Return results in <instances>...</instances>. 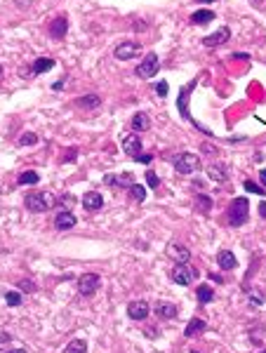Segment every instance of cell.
I'll list each match as a JSON object with an SVG mask.
<instances>
[{
    "instance_id": "d590c367",
    "label": "cell",
    "mask_w": 266,
    "mask_h": 353,
    "mask_svg": "<svg viewBox=\"0 0 266 353\" xmlns=\"http://www.w3.org/2000/svg\"><path fill=\"white\" fill-rule=\"evenodd\" d=\"M259 179H261V184L266 186V169H261V172H259Z\"/></svg>"
},
{
    "instance_id": "603a6c76",
    "label": "cell",
    "mask_w": 266,
    "mask_h": 353,
    "mask_svg": "<svg viewBox=\"0 0 266 353\" xmlns=\"http://www.w3.org/2000/svg\"><path fill=\"white\" fill-rule=\"evenodd\" d=\"M31 69H33V73H36V76H38V73H45V71L55 69V59H50V57H45V59H38V62L31 66Z\"/></svg>"
},
{
    "instance_id": "44dd1931",
    "label": "cell",
    "mask_w": 266,
    "mask_h": 353,
    "mask_svg": "<svg viewBox=\"0 0 266 353\" xmlns=\"http://www.w3.org/2000/svg\"><path fill=\"white\" fill-rule=\"evenodd\" d=\"M212 19H214V12H212V10H198V12L191 15V22L198 24V26H203V24L212 22Z\"/></svg>"
},
{
    "instance_id": "30bf717a",
    "label": "cell",
    "mask_w": 266,
    "mask_h": 353,
    "mask_svg": "<svg viewBox=\"0 0 266 353\" xmlns=\"http://www.w3.org/2000/svg\"><path fill=\"white\" fill-rule=\"evenodd\" d=\"M149 304L146 301H130L127 304V315L132 318V320H146V315H149Z\"/></svg>"
},
{
    "instance_id": "6da1fadb",
    "label": "cell",
    "mask_w": 266,
    "mask_h": 353,
    "mask_svg": "<svg viewBox=\"0 0 266 353\" xmlns=\"http://www.w3.org/2000/svg\"><path fill=\"white\" fill-rule=\"evenodd\" d=\"M250 217V200L247 198H235L228 208V224L231 226H243Z\"/></svg>"
},
{
    "instance_id": "7a4b0ae2",
    "label": "cell",
    "mask_w": 266,
    "mask_h": 353,
    "mask_svg": "<svg viewBox=\"0 0 266 353\" xmlns=\"http://www.w3.org/2000/svg\"><path fill=\"white\" fill-rule=\"evenodd\" d=\"M172 165H174V169L179 172V174H193L198 167H200V160H198V155H193V153H177L172 158Z\"/></svg>"
},
{
    "instance_id": "d6986e66",
    "label": "cell",
    "mask_w": 266,
    "mask_h": 353,
    "mask_svg": "<svg viewBox=\"0 0 266 353\" xmlns=\"http://www.w3.org/2000/svg\"><path fill=\"white\" fill-rule=\"evenodd\" d=\"M76 106H78V108H85V111H90V108L102 106V99H99L97 94H85V97H78V99H76Z\"/></svg>"
},
{
    "instance_id": "9c48e42d",
    "label": "cell",
    "mask_w": 266,
    "mask_h": 353,
    "mask_svg": "<svg viewBox=\"0 0 266 353\" xmlns=\"http://www.w3.org/2000/svg\"><path fill=\"white\" fill-rule=\"evenodd\" d=\"M123 151H125L127 155H132V158H137V155L141 153V139L137 132H132V134H125L123 137Z\"/></svg>"
},
{
    "instance_id": "cb8c5ba5",
    "label": "cell",
    "mask_w": 266,
    "mask_h": 353,
    "mask_svg": "<svg viewBox=\"0 0 266 353\" xmlns=\"http://www.w3.org/2000/svg\"><path fill=\"white\" fill-rule=\"evenodd\" d=\"M193 208H196L198 212H210V210H212V198H210V196H203V193H200V196L193 200Z\"/></svg>"
},
{
    "instance_id": "ffe728a7",
    "label": "cell",
    "mask_w": 266,
    "mask_h": 353,
    "mask_svg": "<svg viewBox=\"0 0 266 353\" xmlns=\"http://www.w3.org/2000/svg\"><path fill=\"white\" fill-rule=\"evenodd\" d=\"M151 127V118L146 113H134L132 115V130L134 132H144V130H149Z\"/></svg>"
},
{
    "instance_id": "7402d4cb",
    "label": "cell",
    "mask_w": 266,
    "mask_h": 353,
    "mask_svg": "<svg viewBox=\"0 0 266 353\" xmlns=\"http://www.w3.org/2000/svg\"><path fill=\"white\" fill-rule=\"evenodd\" d=\"M40 182V174L38 172H33V169H26V172H22L19 174V184L22 186H33Z\"/></svg>"
},
{
    "instance_id": "f1b7e54d",
    "label": "cell",
    "mask_w": 266,
    "mask_h": 353,
    "mask_svg": "<svg viewBox=\"0 0 266 353\" xmlns=\"http://www.w3.org/2000/svg\"><path fill=\"white\" fill-rule=\"evenodd\" d=\"M19 144L22 146H36L38 144V134H36V132H24L22 137H19Z\"/></svg>"
},
{
    "instance_id": "2e32d148",
    "label": "cell",
    "mask_w": 266,
    "mask_h": 353,
    "mask_svg": "<svg viewBox=\"0 0 266 353\" xmlns=\"http://www.w3.org/2000/svg\"><path fill=\"white\" fill-rule=\"evenodd\" d=\"M66 31H69V22H66L64 17H57L55 22L50 24V36L55 40H62L64 36H66Z\"/></svg>"
},
{
    "instance_id": "4fadbf2b",
    "label": "cell",
    "mask_w": 266,
    "mask_h": 353,
    "mask_svg": "<svg viewBox=\"0 0 266 353\" xmlns=\"http://www.w3.org/2000/svg\"><path fill=\"white\" fill-rule=\"evenodd\" d=\"M78 224V219H76V215L73 212H69V210H62V212H57V217H55V226L59 231H69V229H73Z\"/></svg>"
},
{
    "instance_id": "e0dca14e",
    "label": "cell",
    "mask_w": 266,
    "mask_h": 353,
    "mask_svg": "<svg viewBox=\"0 0 266 353\" xmlns=\"http://www.w3.org/2000/svg\"><path fill=\"white\" fill-rule=\"evenodd\" d=\"M156 315L158 318H163V320H170V318H174L177 315V306L174 304H170V301H156Z\"/></svg>"
},
{
    "instance_id": "5b68a950",
    "label": "cell",
    "mask_w": 266,
    "mask_h": 353,
    "mask_svg": "<svg viewBox=\"0 0 266 353\" xmlns=\"http://www.w3.org/2000/svg\"><path fill=\"white\" fill-rule=\"evenodd\" d=\"M165 254L170 257V259H174L177 264H188V259H191V252H188V247L179 245V243H167V247H165Z\"/></svg>"
},
{
    "instance_id": "7c38bea8",
    "label": "cell",
    "mask_w": 266,
    "mask_h": 353,
    "mask_svg": "<svg viewBox=\"0 0 266 353\" xmlns=\"http://www.w3.org/2000/svg\"><path fill=\"white\" fill-rule=\"evenodd\" d=\"M228 38H231V29L221 26L217 33H212V36H205V38H203V45H205V47H217V45H224Z\"/></svg>"
},
{
    "instance_id": "9a60e30c",
    "label": "cell",
    "mask_w": 266,
    "mask_h": 353,
    "mask_svg": "<svg viewBox=\"0 0 266 353\" xmlns=\"http://www.w3.org/2000/svg\"><path fill=\"white\" fill-rule=\"evenodd\" d=\"M217 264H219V269L224 271H233L238 266V259H235V254L231 250H219L217 252Z\"/></svg>"
},
{
    "instance_id": "5bb4252c",
    "label": "cell",
    "mask_w": 266,
    "mask_h": 353,
    "mask_svg": "<svg viewBox=\"0 0 266 353\" xmlns=\"http://www.w3.org/2000/svg\"><path fill=\"white\" fill-rule=\"evenodd\" d=\"M207 176H210L212 182H217V184H224L228 179V167L224 162H212L210 167H207Z\"/></svg>"
},
{
    "instance_id": "4316f807",
    "label": "cell",
    "mask_w": 266,
    "mask_h": 353,
    "mask_svg": "<svg viewBox=\"0 0 266 353\" xmlns=\"http://www.w3.org/2000/svg\"><path fill=\"white\" fill-rule=\"evenodd\" d=\"M130 198H132L134 203H144V200H146V189L139 184H132L130 186Z\"/></svg>"
},
{
    "instance_id": "277c9868",
    "label": "cell",
    "mask_w": 266,
    "mask_h": 353,
    "mask_svg": "<svg viewBox=\"0 0 266 353\" xmlns=\"http://www.w3.org/2000/svg\"><path fill=\"white\" fill-rule=\"evenodd\" d=\"M99 285H102V278L97 273H85V276L78 278V292L83 297H92L94 292L99 290Z\"/></svg>"
},
{
    "instance_id": "d4e9b609",
    "label": "cell",
    "mask_w": 266,
    "mask_h": 353,
    "mask_svg": "<svg viewBox=\"0 0 266 353\" xmlns=\"http://www.w3.org/2000/svg\"><path fill=\"white\" fill-rule=\"evenodd\" d=\"M64 351L66 353H83V351H87V341L85 339H71Z\"/></svg>"
},
{
    "instance_id": "ac0fdd59",
    "label": "cell",
    "mask_w": 266,
    "mask_h": 353,
    "mask_svg": "<svg viewBox=\"0 0 266 353\" xmlns=\"http://www.w3.org/2000/svg\"><path fill=\"white\" fill-rule=\"evenodd\" d=\"M203 330H205V320H200V318H191L188 325H186V330H184V337H186V339L198 337Z\"/></svg>"
},
{
    "instance_id": "1f68e13d",
    "label": "cell",
    "mask_w": 266,
    "mask_h": 353,
    "mask_svg": "<svg viewBox=\"0 0 266 353\" xmlns=\"http://www.w3.org/2000/svg\"><path fill=\"white\" fill-rule=\"evenodd\" d=\"M250 337H252V344H254V346H261V344H264V339H261V330H259V327L250 332Z\"/></svg>"
},
{
    "instance_id": "52a82bcc",
    "label": "cell",
    "mask_w": 266,
    "mask_h": 353,
    "mask_svg": "<svg viewBox=\"0 0 266 353\" xmlns=\"http://www.w3.org/2000/svg\"><path fill=\"white\" fill-rule=\"evenodd\" d=\"M170 278L177 285H191L193 278H196V269H186V264H177L172 269V273H170Z\"/></svg>"
},
{
    "instance_id": "83f0119b",
    "label": "cell",
    "mask_w": 266,
    "mask_h": 353,
    "mask_svg": "<svg viewBox=\"0 0 266 353\" xmlns=\"http://www.w3.org/2000/svg\"><path fill=\"white\" fill-rule=\"evenodd\" d=\"M5 301H8L10 306H19L24 301V294H19L17 290H10V292H5Z\"/></svg>"
},
{
    "instance_id": "8d00e7d4",
    "label": "cell",
    "mask_w": 266,
    "mask_h": 353,
    "mask_svg": "<svg viewBox=\"0 0 266 353\" xmlns=\"http://www.w3.org/2000/svg\"><path fill=\"white\" fill-rule=\"evenodd\" d=\"M200 3H214V0H200Z\"/></svg>"
},
{
    "instance_id": "8fae6325",
    "label": "cell",
    "mask_w": 266,
    "mask_h": 353,
    "mask_svg": "<svg viewBox=\"0 0 266 353\" xmlns=\"http://www.w3.org/2000/svg\"><path fill=\"white\" fill-rule=\"evenodd\" d=\"M80 203H83V208L90 210V212H97V210H102L104 208V198H102V193H97V191H87L83 198H80Z\"/></svg>"
},
{
    "instance_id": "484cf974",
    "label": "cell",
    "mask_w": 266,
    "mask_h": 353,
    "mask_svg": "<svg viewBox=\"0 0 266 353\" xmlns=\"http://www.w3.org/2000/svg\"><path fill=\"white\" fill-rule=\"evenodd\" d=\"M212 299H214V290L207 287V285H200V287H198V301H200V304H210Z\"/></svg>"
},
{
    "instance_id": "3957f363",
    "label": "cell",
    "mask_w": 266,
    "mask_h": 353,
    "mask_svg": "<svg viewBox=\"0 0 266 353\" xmlns=\"http://www.w3.org/2000/svg\"><path fill=\"white\" fill-rule=\"evenodd\" d=\"M52 193H43V191H38V193H31V196H26V208L31 210V212H47V210L52 208Z\"/></svg>"
},
{
    "instance_id": "8992f818",
    "label": "cell",
    "mask_w": 266,
    "mask_h": 353,
    "mask_svg": "<svg viewBox=\"0 0 266 353\" xmlns=\"http://www.w3.org/2000/svg\"><path fill=\"white\" fill-rule=\"evenodd\" d=\"M141 47L137 45V43H132V40H125V43H120V45L113 50V57L116 59H120V62H127V59H134L137 54H139Z\"/></svg>"
},
{
    "instance_id": "4dcf8cb0",
    "label": "cell",
    "mask_w": 266,
    "mask_h": 353,
    "mask_svg": "<svg viewBox=\"0 0 266 353\" xmlns=\"http://www.w3.org/2000/svg\"><path fill=\"white\" fill-rule=\"evenodd\" d=\"M19 287H22L24 292H33V290H36V283L29 280V278H24V280H19Z\"/></svg>"
},
{
    "instance_id": "e575fe53",
    "label": "cell",
    "mask_w": 266,
    "mask_h": 353,
    "mask_svg": "<svg viewBox=\"0 0 266 353\" xmlns=\"http://www.w3.org/2000/svg\"><path fill=\"white\" fill-rule=\"evenodd\" d=\"M259 215L266 219V203H261V205H259Z\"/></svg>"
},
{
    "instance_id": "ba28073f",
    "label": "cell",
    "mask_w": 266,
    "mask_h": 353,
    "mask_svg": "<svg viewBox=\"0 0 266 353\" xmlns=\"http://www.w3.org/2000/svg\"><path fill=\"white\" fill-rule=\"evenodd\" d=\"M158 71V57L153 52H149L144 57V62L137 66V76L139 78H153Z\"/></svg>"
},
{
    "instance_id": "d6a6232c",
    "label": "cell",
    "mask_w": 266,
    "mask_h": 353,
    "mask_svg": "<svg viewBox=\"0 0 266 353\" xmlns=\"http://www.w3.org/2000/svg\"><path fill=\"white\" fill-rule=\"evenodd\" d=\"M245 189H247V191H250V193H264V189H259L257 184H252L250 179H247V182H245Z\"/></svg>"
},
{
    "instance_id": "f546056e",
    "label": "cell",
    "mask_w": 266,
    "mask_h": 353,
    "mask_svg": "<svg viewBox=\"0 0 266 353\" xmlns=\"http://www.w3.org/2000/svg\"><path fill=\"white\" fill-rule=\"evenodd\" d=\"M146 182H149L151 189H158V186H160V179H158V174H156V172H151V169L146 172Z\"/></svg>"
},
{
    "instance_id": "836d02e7",
    "label": "cell",
    "mask_w": 266,
    "mask_h": 353,
    "mask_svg": "<svg viewBox=\"0 0 266 353\" xmlns=\"http://www.w3.org/2000/svg\"><path fill=\"white\" fill-rule=\"evenodd\" d=\"M158 94H160V97L167 94V83H158Z\"/></svg>"
}]
</instances>
